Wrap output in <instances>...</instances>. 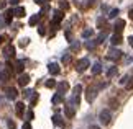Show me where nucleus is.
I'll use <instances>...</instances> for the list:
<instances>
[{"instance_id": "29", "label": "nucleus", "mask_w": 133, "mask_h": 129, "mask_svg": "<svg viewBox=\"0 0 133 129\" xmlns=\"http://www.w3.org/2000/svg\"><path fill=\"white\" fill-rule=\"evenodd\" d=\"M81 93H82V87H81V85H76V87H74L72 96H81Z\"/></svg>"}, {"instance_id": "17", "label": "nucleus", "mask_w": 133, "mask_h": 129, "mask_svg": "<svg viewBox=\"0 0 133 129\" xmlns=\"http://www.w3.org/2000/svg\"><path fill=\"white\" fill-rule=\"evenodd\" d=\"M64 115H66V118H72L74 115H76V110H74V108L72 106H66V110H64Z\"/></svg>"}, {"instance_id": "13", "label": "nucleus", "mask_w": 133, "mask_h": 129, "mask_svg": "<svg viewBox=\"0 0 133 129\" xmlns=\"http://www.w3.org/2000/svg\"><path fill=\"white\" fill-rule=\"evenodd\" d=\"M41 15L43 13H35L31 18H30V26H35V25H38V21L41 20Z\"/></svg>"}, {"instance_id": "43", "label": "nucleus", "mask_w": 133, "mask_h": 129, "mask_svg": "<svg viewBox=\"0 0 133 129\" xmlns=\"http://www.w3.org/2000/svg\"><path fill=\"white\" fill-rule=\"evenodd\" d=\"M22 129H31V124L26 121V123H23V126H22Z\"/></svg>"}, {"instance_id": "28", "label": "nucleus", "mask_w": 133, "mask_h": 129, "mask_svg": "<svg viewBox=\"0 0 133 129\" xmlns=\"http://www.w3.org/2000/svg\"><path fill=\"white\" fill-rule=\"evenodd\" d=\"M84 44H85V48H87V49H90V51H92V49H94L95 46H97V41H85Z\"/></svg>"}, {"instance_id": "27", "label": "nucleus", "mask_w": 133, "mask_h": 129, "mask_svg": "<svg viewBox=\"0 0 133 129\" xmlns=\"http://www.w3.org/2000/svg\"><path fill=\"white\" fill-rule=\"evenodd\" d=\"M30 100H31V101H30V106H35V105L38 103V93H36V92L31 95V98H30Z\"/></svg>"}, {"instance_id": "44", "label": "nucleus", "mask_w": 133, "mask_h": 129, "mask_svg": "<svg viewBox=\"0 0 133 129\" xmlns=\"http://www.w3.org/2000/svg\"><path fill=\"white\" fill-rule=\"evenodd\" d=\"M5 5H7V2H5V0H0V10H3Z\"/></svg>"}, {"instance_id": "42", "label": "nucleus", "mask_w": 133, "mask_h": 129, "mask_svg": "<svg viewBox=\"0 0 133 129\" xmlns=\"http://www.w3.org/2000/svg\"><path fill=\"white\" fill-rule=\"evenodd\" d=\"M33 118H35V115H33V111L30 110V111L26 113V119H33Z\"/></svg>"}, {"instance_id": "11", "label": "nucleus", "mask_w": 133, "mask_h": 129, "mask_svg": "<svg viewBox=\"0 0 133 129\" xmlns=\"http://www.w3.org/2000/svg\"><path fill=\"white\" fill-rule=\"evenodd\" d=\"M68 88H69V84H68V82H61V84L58 85V93L64 96V93L68 92Z\"/></svg>"}, {"instance_id": "30", "label": "nucleus", "mask_w": 133, "mask_h": 129, "mask_svg": "<svg viewBox=\"0 0 133 129\" xmlns=\"http://www.w3.org/2000/svg\"><path fill=\"white\" fill-rule=\"evenodd\" d=\"M8 79H10V75L7 74V72H0V84H3V80L7 82Z\"/></svg>"}, {"instance_id": "38", "label": "nucleus", "mask_w": 133, "mask_h": 129, "mask_svg": "<svg viewBox=\"0 0 133 129\" xmlns=\"http://www.w3.org/2000/svg\"><path fill=\"white\" fill-rule=\"evenodd\" d=\"M33 93H35L33 90H25V93H23V95L26 96V98H31V95H33Z\"/></svg>"}, {"instance_id": "1", "label": "nucleus", "mask_w": 133, "mask_h": 129, "mask_svg": "<svg viewBox=\"0 0 133 129\" xmlns=\"http://www.w3.org/2000/svg\"><path fill=\"white\" fill-rule=\"evenodd\" d=\"M122 51L118 49H109V52H107V59L112 60V62H117V60H120L122 59Z\"/></svg>"}, {"instance_id": "4", "label": "nucleus", "mask_w": 133, "mask_h": 129, "mask_svg": "<svg viewBox=\"0 0 133 129\" xmlns=\"http://www.w3.org/2000/svg\"><path fill=\"white\" fill-rule=\"evenodd\" d=\"M99 119L102 124H109L110 119H112V115H110V110H104V111H100V115H99Z\"/></svg>"}, {"instance_id": "45", "label": "nucleus", "mask_w": 133, "mask_h": 129, "mask_svg": "<svg viewBox=\"0 0 133 129\" xmlns=\"http://www.w3.org/2000/svg\"><path fill=\"white\" fill-rule=\"evenodd\" d=\"M35 2H36V3H39V5H43V3H46V2H48V0H35Z\"/></svg>"}, {"instance_id": "37", "label": "nucleus", "mask_w": 133, "mask_h": 129, "mask_svg": "<svg viewBox=\"0 0 133 129\" xmlns=\"http://www.w3.org/2000/svg\"><path fill=\"white\" fill-rule=\"evenodd\" d=\"M69 60H71V54H64L63 56V64H68Z\"/></svg>"}, {"instance_id": "7", "label": "nucleus", "mask_w": 133, "mask_h": 129, "mask_svg": "<svg viewBox=\"0 0 133 129\" xmlns=\"http://www.w3.org/2000/svg\"><path fill=\"white\" fill-rule=\"evenodd\" d=\"M48 70H49V74H51V75H58L59 72H61V67H59L58 62H51V64L48 65Z\"/></svg>"}, {"instance_id": "34", "label": "nucleus", "mask_w": 133, "mask_h": 129, "mask_svg": "<svg viewBox=\"0 0 133 129\" xmlns=\"http://www.w3.org/2000/svg\"><path fill=\"white\" fill-rule=\"evenodd\" d=\"M59 8H61V10H68V8H69V3L66 2V0H63V2L59 3Z\"/></svg>"}, {"instance_id": "48", "label": "nucleus", "mask_w": 133, "mask_h": 129, "mask_svg": "<svg viewBox=\"0 0 133 129\" xmlns=\"http://www.w3.org/2000/svg\"><path fill=\"white\" fill-rule=\"evenodd\" d=\"M89 129H100V127H99V126H95V124H92V126H90Z\"/></svg>"}, {"instance_id": "3", "label": "nucleus", "mask_w": 133, "mask_h": 129, "mask_svg": "<svg viewBox=\"0 0 133 129\" xmlns=\"http://www.w3.org/2000/svg\"><path fill=\"white\" fill-rule=\"evenodd\" d=\"M97 95V87L95 85H89L87 87V90H85V100H87L89 103L94 101V98Z\"/></svg>"}, {"instance_id": "22", "label": "nucleus", "mask_w": 133, "mask_h": 129, "mask_svg": "<svg viewBox=\"0 0 133 129\" xmlns=\"http://www.w3.org/2000/svg\"><path fill=\"white\" fill-rule=\"evenodd\" d=\"M107 34H109V33H107V29H104V31H102L99 36H97V44H100V43H104V41H105V38H107Z\"/></svg>"}, {"instance_id": "23", "label": "nucleus", "mask_w": 133, "mask_h": 129, "mask_svg": "<svg viewBox=\"0 0 133 129\" xmlns=\"http://www.w3.org/2000/svg\"><path fill=\"white\" fill-rule=\"evenodd\" d=\"M117 74H118V69H117V67H110V69L107 70V77H109V79H112V77H115Z\"/></svg>"}, {"instance_id": "20", "label": "nucleus", "mask_w": 133, "mask_h": 129, "mask_svg": "<svg viewBox=\"0 0 133 129\" xmlns=\"http://www.w3.org/2000/svg\"><path fill=\"white\" fill-rule=\"evenodd\" d=\"M13 13H15V17H18V18H23L25 17V8L23 7H17V10H13Z\"/></svg>"}, {"instance_id": "12", "label": "nucleus", "mask_w": 133, "mask_h": 129, "mask_svg": "<svg viewBox=\"0 0 133 129\" xmlns=\"http://www.w3.org/2000/svg\"><path fill=\"white\" fill-rule=\"evenodd\" d=\"M28 82H30V75L28 74H20V77H18V84L20 85L25 87V85H28Z\"/></svg>"}, {"instance_id": "10", "label": "nucleus", "mask_w": 133, "mask_h": 129, "mask_svg": "<svg viewBox=\"0 0 133 129\" xmlns=\"http://www.w3.org/2000/svg\"><path fill=\"white\" fill-rule=\"evenodd\" d=\"M125 29V20H117L114 25V31L115 33H122Z\"/></svg>"}, {"instance_id": "5", "label": "nucleus", "mask_w": 133, "mask_h": 129, "mask_svg": "<svg viewBox=\"0 0 133 129\" xmlns=\"http://www.w3.org/2000/svg\"><path fill=\"white\" fill-rule=\"evenodd\" d=\"M13 56H15V48H13L12 44H7L3 48V57L5 59H12Z\"/></svg>"}, {"instance_id": "16", "label": "nucleus", "mask_w": 133, "mask_h": 129, "mask_svg": "<svg viewBox=\"0 0 133 129\" xmlns=\"http://www.w3.org/2000/svg\"><path fill=\"white\" fill-rule=\"evenodd\" d=\"M13 10H7V12H5V17H3V21L5 23H12V18H13Z\"/></svg>"}, {"instance_id": "9", "label": "nucleus", "mask_w": 133, "mask_h": 129, "mask_svg": "<svg viewBox=\"0 0 133 129\" xmlns=\"http://www.w3.org/2000/svg\"><path fill=\"white\" fill-rule=\"evenodd\" d=\"M63 18H64V13H63V10H54V17H53V25L56 23H59V21H63Z\"/></svg>"}, {"instance_id": "25", "label": "nucleus", "mask_w": 133, "mask_h": 129, "mask_svg": "<svg viewBox=\"0 0 133 129\" xmlns=\"http://www.w3.org/2000/svg\"><path fill=\"white\" fill-rule=\"evenodd\" d=\"M44 87H46V88H54V87H56V80L54 79H48L44 82Z\"/></svg>"}, {"instance_id": "32", "label": "nucleus", "mask_w": 133, "mask_h": 129, "mask_svg": "<svg viewBox=\"0 0 133 129\" xmlns=\"http://www.w3.org/2000/svg\"><path fill=\"white\" fill-rule=\"evenodd\" d=\"M79 49H81V43H79V41H74V43H72V51H74V52H77Z\"/></svg>"}, {"instance_id": "8", "label": "nucleus", "mask_w": 133, "mask_h": 129, "mask_svg": "<svg viewBox=\"0 0 133 129\" xmlns=\"http://www.w3.org/2000/svg\"><path fill=\"white\" fill-rule=\"evenodd\" d=\"M5 95H7V98H10V100H15L18 95V90L15 88V87H8L7 90H5Z\"/></svg>"}, {"instance_id": "50", "label": "nucleus", "mask_w": 133, "mask_h": 129, "mask_svg": "<svg viewBox=\"0 0 133 129\" xmlns=\"http://www.w3.org/2000/svg\"><path fill=\"white\" fill-rule=\"evenodd\" d=\"M2 41H3V38H2V36H0V44H2Z\"/></svg>"}, {"instance_id": "19", "label": "nucleus", "mask_w": 133, "mask_h": 129, "mask_svg": "<svg viewBox=\"0 0 133 129\" xmlns=\"http://www.w3.org/2000/svg\"><path fill=\"white\" fill-rule=\"evenodd\" d=\"M23 60H17V62H15V72H17V74H23Z\"/></svg>"}, {"instance_id": "41", "label": "nucleus", "mask_w": 133, "mask_h": 129, "mask_svg": "<svg viewBox=\"0 0 133 129\" xmlns=\"http://www.w3.org/2000/svg\"><path fill=\"white\" fill-rule=\"evenodd\" d=\"M128 79H130V77H128V75H125V77H123V79H122V80H120V85H125V84H127V82H128Z\"/></svg>"}, {"instance_id": "24", "label": "nucleus", "mask_w": 133, "mask_h": 129, "mask_svg": "<svg viewBox=\"0 0 133 129\" xmlns=\"http://www.w3.org/2000/svg\"><path fill=\"white\" fill-rule=\"evenodd\" d=\"M90 36H94V29H92V28H87V29H84V31H82V38L84 39L90 38Z\"/></svg>"}, {"instance_id": "40", "label": "nucleus", "mask_w": 133, "mask_h": 129, "mask_svg": "<svg viewBox=\"0 0 133 129\" xmlns=\"http://www.w3.org/2000/svg\"><path fill=\"white\" fill-rule=\"evenodd\" d=\"M38 33L41 34V36H43V34L46 33V28H44V25H41V26H39V29H38Z\"/></svg>"}, {"instance_id": "26", "label": "nucleus", "mask_w": 133, "mask_h": 129, "mask_svg": "<svg viewBox=\"0 0 133 129\" xmlns=\"http://www.w3.org/2000/svg\"><path fill=\"white\" fill-rule=\"evenodd\" d=\"M51 101H53V105H58V103H61V101H63V95H54L53 98H51Z\"/></svg>"}, {"instance_id": "15", "label": "nucleus", "mask_w": 133, "mask_h": 129, "mask_svg": "<svg viewBox=\"0 0 133 129\" xmlns=\"http://www.w3.org/2000/svg\"><path fill=\"white\" fill-rule=\"evenodd\" d=\"M97 28H100V29H105L107 28V20L104 17H99V18H97Z\"/></svg>"}, {"instance_id": "47", "label": "nucleus", "mask_w": 133, "mask_h": 129, "mask_svg": "<svg viewBox=\"0 0 133 129\" xmlns=\"http://www.w3.org/2000/svg\"><path fill=\"white\" fill-rule=\"evenodd\" d=\"M128 41H130V46L133 48V36H130V38H128Z\"/></svg>"}, {"instance_id": "2", "label": "nucleus", "mask_w": 133, "mask_h": 129, "mask_svg": "<svg viewBox=\"0 0 133 129\" xmlns=\"http://www.w3.org/2000/svg\"><path fill=\"white\" fill-rule=\"evenodd\" d=\"M89 65H90V62H89V59H87V57L79 59V60H77V64H76V70L82 74L84 70H87V69H89Z\"/></svg>"}, {"instance_id": "35", "label": "nucleus", "mask_w": 133, "mask_h": 129, "mask_svg": "<svg viewBox=\"0 0 133 129\" xmlns=\"http://www.w3.org/2000/svg\"><path fill=\"white\" fill-rule=\"evenodd\" d=\"M125 87H127V90H131L133 88V79H128V82L125 84Z\"/></svg>"}, {"instance_id": "36", "label": "nucleus", "mask_w": 133, "mask_h": 129, "mask_svg": "<svg viewBox=\"0 0 133 129\" xmlns=\"http://www.w3.org/2000/svg\"><path fill=\"white\" fill-rule=\"evenodd\" d=\"M117 15H118V10L114 8V10H112V12L109 13V17H110V18H117Z\"/></svg>"}, {"instance_id": "49", "label": "nucleus", "mask_w": 133, "mask_h": 129, "mask_svg": "<svg viewBox=\"0 0 133 129\" xmlns=\"http://www.w3.org/2000/svg\"><path fill=\"white\" fill-rule=\"evenodd\" d=\"M128 15H130V20H133V10H130V13H128Z\"/></svg>"}, {"instance_id": "31", "label": "nucleus", "mask_w": 133, "mask_h": 129, "mask_svg": "<svg viewBox=\"0 0 133 129\" xmlns=\"http://www.w3.org/2000/svg\"><path fill=\"white\" fill-rule=\"evenodd\" d=\"M109 103H110V106L114 108V110H115V108H118V100H117V98H112Z\"/></svg>"}, {"instance_id": "51", "label": "nucleus", "mask_w": 133, "mask_h": 129, "mask_svg": "<svg viewBox=\"0 0 133 129\" xmlns=\"http://www.w3.org/2000/svg\"><path fill=\"white\" fill-rule=\"evenodd\" d=\"M0 25H2V21H0Z\"/></svg>"}, {"instance_id": "14", "label": "nucleus", "mask_w": 133, "mask_h": 129, "mask_svg": "<svg viewBox=\"0 0 133 129\" xmlns=\"http://www.w3.org/2000/svg\"><path fill=\"white\" fill-rule=\"evenodd\" d=\"M53 123H54L56 126H59V127L64 126V121H63V116H61V115H54L53 116Z\"/></svg>"}, {"instance_id": "21", "label": "nucleus", "mask_w": 133, "mask_h": 129, "mask_svg": "<svg viewBox=\"0 0 133 129\" xmlns=\"http://www.w3.org/2000/svg\"><path fill=\"white\" fill-rule=\"evenodd\" d=\"M15 110H17V115L22 116V115H23V111H25V105H23L22 101H18L17 105H15Z\"/></svg>"}, {"instance_id": "18", "label": "nucleus", "mask_w": 133, "mask_h": 129, "mask_svg": "<svg viewBox=\"0 0 133 129\" xmlns=\"http://www.w3.org/2000/svg\"><path fill=\"white\" fill-rule=\"evenodd\" d=\"M92 74H95V75L102 74V64L100 62H95L94 65H92Z\"/></svg>"}, {"instance_id": "46", "label": "nucleus", "mask_w": 133, "mask_h": 129, "mask_svg": "<svg viewBox=\"0 0 133 129\" xmlns=\"http://www.w3.org/2000/svg\"><path fill=\"white\" fill-rule=\"evenodd\" d=\"M20 0H10V3H13V5H18Z\"/></svg>"}, {"instance_id": "6", "label": "nucleus", "mask_w": 133, "mask_h": 129, "mask_svg": "<svg viewBox=\"0 0 133 129\" xmlns=\"http://www.w3.org/2000/svg\"><path fill=\"white\" fill-rule=\"evenodd\" d=\"M122 41H123V36H122V33H114L110 36V43L114 46H118Z\"/></svg>"}, {"instance_id": "39", "label": "nucleus", "mask_w": 133, "mask_h": 129, "mask_svg": "<svg viewBox=\"0 0 133 129\" xmlns=\"http://www.w3.org/2000/svg\"><path fill=\"white\" fill-rule=\"evenodd\" d=\"M28 41H30L28 38H23V39H22V43H20V46H22V48H25V46L28 44Z\"/></svg>"}, {"instance_id": "33", "label": "nucleus", "mask_w": 133, "mask_h": 129, "mask_svg": "<svg viewBox=\"0 0 133 129\" xmlns=\"http://www.w3.org/2000/svg\"><path fill=\"white\" fill-rule=\"evenodd\" d=\"M7 126H8V129H17V124L12 119H7Z\"/></svg>"}]
</instances>
